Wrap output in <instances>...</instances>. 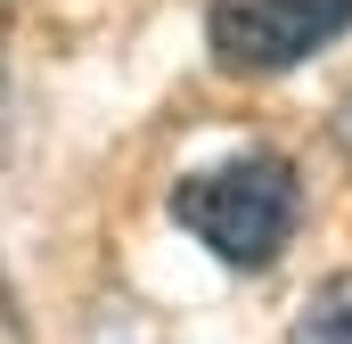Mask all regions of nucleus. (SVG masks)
Masks as SVG:
<instances>
[{
	"instance_id": "nucleus-3",
	"label": "nucleus",
	"mask_w": 352,
	"mask_h": 344,
	"mask_svg": "<svg viewBox=\"0 0 352 344\" xmlns=\"http://www.w3.org/2000/svg\"><path fill=\"white\" fill-rule=\"evenodd\" d=\"M287 344H352V270H336V279L311 287V303L295 312Z\"/></svg>"
},
{
	"instance_id": "nucleus-4",
	"label": "nucleus",
	"mask_w": 352,
	"mask_h": 344,
	"mask_svg": "<svg viewBox=\"0 0 352 344\" xmlns=\"http://www.w3.org/2000/svg\"><path fill=\"white\" fill-rule=\"evenodd\" d=\"M8 33H16V0H0V107H8Z\"/></svg>"
},
{
	"instance_id": "nucleus-5",
	"label": "nucleus",
	"mask_w": 352,
	"mask_h": 344,
	"mask_svg": "<svg viewBox=\"0 0 352 344\" xmlns=\"http://www.w3.org/2000/svg\"><path fill=\"white\" fill-rule=\"evenodd\" d=\"M328 140H336V148H344V156H352V90H344V98H336V115H328Z\"/></svg>"
},
{
	"instance_id": "nucleus-1",
	"label": "nucleus",
	"mask_w": 352,
	"mask_h": 344,
	"mask_svg": "<svg viewBox=\"0 0 352 344\" xmlns=\"http://www.w3.org/2000/svg\"><path fill=\"white\" fill-rule=\"evenodd\" d=\"M173 222L230 270H270V262L295 246V222H303V180L287 156H230V164L180 172L173 180Z\"/></svg>"
},
{
	"instance_id": "nucleus-2",
	"label": "nucleus",
	"mask_w": 352,
	"mask_h": 344,
	"mask_svg": "<svg viewBox=\"0 0 352 344\" xmlns=\"http://www.w3.org/2000/svg\"><path fill=\"white\" fill-rule=\"evenodd\" d=\"M352 33V0H213L205 50L221 74H287Z\"/></svg>"
}]
</instances>
